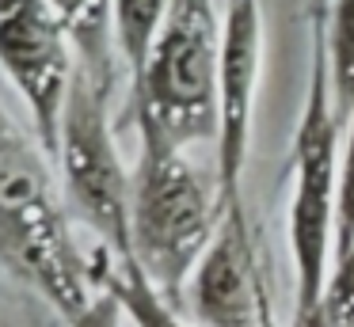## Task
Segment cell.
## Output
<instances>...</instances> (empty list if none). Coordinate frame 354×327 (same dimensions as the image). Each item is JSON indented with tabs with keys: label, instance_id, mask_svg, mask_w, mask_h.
<instances>
[{
	"label": "cell",
	"instance_id": "cell-8",
	"mask_svg": "<svg viewBox=\"0 0 354 327\" xmlns=\"http://www.w3.org/2000/svg\"><path fill=\"white\" fill-rule=\"evenodd\" d=\"M183 301L194 327H259L267 286L244 209L225 213L209 251L187 281Z\"/></svg>",
	"mask_w": 354,
	"mask_h": 327
},
{
	"label": "cell",
	"instance_id": "cell-6",
	"mask_svg": "<svg viewBox=\"0 0 354 327\" xmlns=\"http://www.w3.org/2000/svg\"><path fill=\"white\" fill-rule=\"evenodd\" d=\"M0 73L19 91L31 133L57 160V133L77 80V46L50 0H0Z\"/></svg>",
	"mask_w": 354,
	"mask_h": 327
},
{
	"label": "cell",
	"instance_id": "cell-15",
	"mask_svg": "<svg viewBox=\"0 0 354 327\" xmlns=\"http://www.w3.org/2000/svg\"><path fill=\"white\" fill-rule=\"evenodd\" d=\"M122 304L115 301L111 293H103V289H95L92 304H88L80 316H73L65 327H122Z\"/></svg>",
	"mask_w": 354,
	"mask_h": 327
},
{
	"label": "cell",
	"instance_id": "cell-11",
	"mask_svg": "<svg viewBox=\"0 0 354 327\" xmlns=\"http://www.w3.org/2000/svg\"><path fill=\"white\" fill-rule=\"evenodd\" d=\"M65 19L77 46V65L92 80L115 84V38H111V0H50Z\"/></svg>",
	"mask_w": 354,
	"mask_h": 327
},
{
	"label": "cell",
	"instance_id": "cell-7",
	"mask_svg": "<svg viewBox=\"0 0 354 327\" xmlns=\"http://www.w3.org/2000/svg\"><path fill=\"white\" fill-rule=\"evenodd\" d=\"M259 73H263L259 0H225L221 73H217V141H214V183L225 213L244 209V171H248V152H252Z\"/></svg>",
	"mask_w": 354,
	"mask_h": 327
},
{
	"label": "cell",
	"instance_id": "cell-4",
	"mask_svg": "<svg viewBox=\"0 0 354 327\" xmlns=\"http://www.w3.org/2000/svg\"><path fill=\"white\" fill-rule=\"evenodd\" d=\"M221 15L214 0H171L141 80L130 88V118L141 137L191 152L217 141Z\"/></svg>",
	"mask_w": 354,
	"mask_h": 327
},
{
	"label": "cell",
	"instance_id": "cell-13",
	"mask_svg": "<svg viewBox=\"0 0 354 327\" xmlns=\"http://www.w3.org/2000/svg\"><path fill=\"white\" fill-rule=\"evenodd\" d=\"M354 247V114L343 126V149H339V175H335V251L339 255Z\"/></svg>",
	"mask_w": 354,
	"mask_h": 327
},
{
	"label": "cell",
	"instance_id": "cell-9",
	"mask_svg": "<svg viewBox=\"0 0 354 327\" xmlns=\"http://www.w3.org/2000/svg\"><path fill=\"white\" fill-rule=\"evenodd\" d=\"M88 270H92V286L111 293L122 304V316L133 327H194L179 316V304H171L153 281L141 274V266L133 259H118L111 251H95L88 259Z\"/></svg>",
	"mask_w": 354,
	"mask_h": 327
},
{
	"label": "cell",
	"instance_id": "cell-14",
	"mask_svg": "<svg viewBox=\"0 0 354 327\" xmlns=\"http://www.w3.org/2000/svg\"><path fill=\"white\" fill-rule=\"evenodd\" d=\"M320 327H354V247L331 263L320 301Z\"/></svg>",
	"mask_w": 354,
	"mask_h": 327
},
{
	"label": "cell",
	"instance_id": "cell-16",
	"mask_svg": "<svg viewBox=\"0 0 354 327\" xmlns=\"http://www.w3.org/2000/svg\"><path fill=\"white\" fill-rule=\"evenodd\" d=\"M259 327H282V324H278V316H274V308H270V293H267V301H263V316H259Z\"/></svg>",
	"mask_w": 354,
	"mask_h": 327
},
{
	"label": "cell",
	"instance_id": "cell-2",
	"mask_svg": "<svg viewBox=\"0 0 354 327\" xmlns=\"http://www.w3.org/2000/svg\"><path fill=\"white\" fill-rule=\"evenodd\" d=\"M343 122L331 103L324 57V0H313V57L301 122L293 133L290 259H293V327H320V301L335 251V175Z\"/></svg>",
	"mask_w": 354,
	"mask_h": 327
},
{
	"label": "cell",
	"instance_id": "cell-1",
	"mask_svg": "<svg viewBox=\"0 0 354 327\" xmlns=\"http://www.w3.org/2000/svg\"><path fill=\"white\" fill-rule=\"evenodd\" d=\"M0 274L39 293L69 324L92 304L88 255L73 240L54 160L0 106Z\"/></svg>",
	"mask_w": 354,
	"mask_h": 327
},
{
	"label": "cell",
	"instance_id": "cell-5",
	"mask_svg": "<svg viewBox=\"0 0 354 327\" xmlns=\"http://www.w3.org/2000/svg\"><path fill=\"white\" fill-rule=\"evenodd\" d=\"M57 175L69 217L100 236V247L130 259V202L133 171L118 156L111 126V88L77 65V80L65 99L62 133H57Z\"/></svg>",
	"mask_w": 354,
	"mask_h": 327
},
{
	"label": "cell",
	"instance_id": "cell-3",
	"mask_svg": "<svg viewBox=\"0 0 354 327\" xmlns=\"http://www.w3.org/2000/svg\"><path fill=\"white\" fill-rule=\"evenodd\" d=\"M221 221L225 209L214 171H198L187 149L141 137L130 202V259L171 304H183V289Z\"/></svg>",
	"mask_w": 354,
	"mask_h": 327
},
{
	"label": "cell",
	"instance_id": "cell-12",
	"mask_svg": "<svg viewBox=\"0 0 354 327\" xmlns=\"http://www.w3.org/2000/svg\"><path fill=\"white\" fill-rule=\"evenodd\" d=\"M324 57H328L331 103L339 122L354 114V0H331L324 19Z\"/></svg>",
	"mask_w": 354,
	"mask_h": 327
},
{
	"label": "cell",
	"instance_id": "cell-10",
	"mask_svg": "<svg viewBox=\"0 0 354 327\" xmlns=\"http://www.w3.org/2000/svg\"><path fill=\"white\" fill-rule=\"evenodd\" d=\"M171 0H111V38L118 68L130 76V88L141 80L156 38L168 23Z\"/></svg>",
	"mask_w": 354,
	"mask_h": 327
}]
</instances>
